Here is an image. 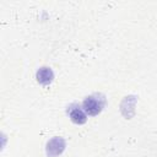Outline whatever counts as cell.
Segmentation results:
<instances>
[{"label": "cell", "mask_w": 157, "mask_h": 157, "mask_svg": "<svg viewBox=\"0 0 157 157\" xmlns=\"http://www.w3.org/2000/svg\"><path fill=\"white\" fill-rule=\"evenodd\" d=\"M70 118H71V120H72L74 123H76V124H83V123L86 121V115H85V113H83L81 109H78V108H72V109L70 110Z\"/></svg>", "instance_id": "obj_4"}, {"label": "cell", "mask_w": 157, "mask_h": 157, "mask_svg": "<svg viewBox=\"0 0 157 157\" xmlns=\"http://www.w3.org/2000/svg\"><path fill=\"white\" fill-rule=\"evenodd\" d=\"M37 80L38 82L43 83V85H47L49 82H52L53 80V72L48 67H42L37 71Z\"/></svg>", "instance_id": "obj_3"}, {"label": "cell", "mask_w": 157, "mask_h": 157, "mask_svg": "<svg viewBox=\"0 0 157 157\" xmlns=\"http://www.w3.org/2000/svg\"><path fill=\"white\" fill-rule=\"evenodd\" d=\"M83 109L90 115H96V114H98L101 112L102 103L98 99H96L94 97H88V98H86L83 101Z\"/></svg>", "instance_id": "obj_1"}, {"label": "cell", "mask_w": 157, "mask_h": 157, "mask_svg": "<svg viewBox=\"0 0 157 157\" xmlns=\"http://www.w3.org/2000/svg\"><path fill=\"white\" fill-rule=\"evenodd\" d=\"M65 144L63 141V139L60 137H55L53 140H50L47 145V153L49 156H56L59 153H61V151L64 150Z\"/></svg>", "instance_id": "obj_2"}]
</instances>
